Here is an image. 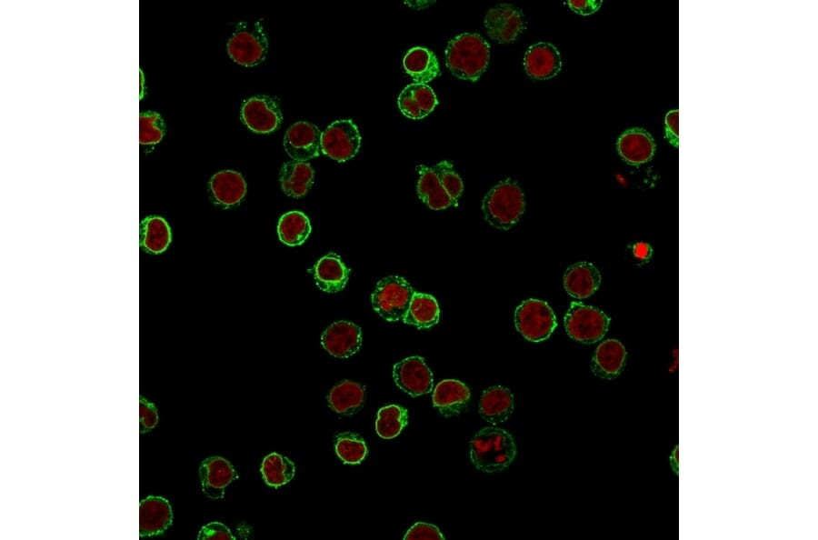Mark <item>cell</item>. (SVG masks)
Wrapping results in <instances>:
<instances>
[{
    "instance_id": "6da1fadb",
    "label": "cell",
    "mask_w": 818,
    "mask_h": 540,
    "mask_svg": "<svg viewBox=\"0 0 818 540\" xmlns=\"http://www.w3.org/2000/svg\"><path fill=\"white\" fill-rule=\"evenodd\" d=\"M516 445L513 435L497 426L479 430L470 440V459L474 467L493 474L506 469L516 456Z\"/></svg>"
},
{
    "instance_id": "7a4b0ae2",
    "label": "cell",
    "mask_w": 818,
    "mask_h": 540,
    "mask_svg": "<svg viewBox=\"0 0 818 540\" xmlns=\"http://www.w3.org/2000/svg\"><path fill=\"white\" fill-rule=\"evenodd\" d=\"M489 59V44L475 33L454 37L445 50L447 68L454 76L466 81L476 82L486 70Z\"/></svg>"
},
{
    "instance_id": "3957f363",
    "label": "cell",
    "mask_w": 818,
    "mask_h": 540,
    "mask_svg": "<svg viewBox=\"0 0 818 540\" xmlns=\"http://www.w3.org/2000/svg\"><path fill=\"white\" fill-rule=\"evenodd\" d=\"M524 209V195L517 182L511 179L495 185L482 202V211L486 222L501 230H508L514 225Z\"/></svg>"
},
{
    "instance_id": "277c9868",
    "label": "cell",
    "mask_w": 818,
    "mask_h": 540,
    "mask_svg": "<svg viewBox=\"0 0 818 540\" xmlns=\"http://www.w3.org/2000/svg\"><path fill=\"white\" fill-rule=\"evenodd\" d=\"M268 41L260 21L239 22L227 43L231 59L243 66H255L266 56Z\"/></svg>"
},
{
    "instance_id": "5b68a950",
    "label": "cell",
    "mask_w": 818,
    "mask_h": 540,
    "mask_svg": "<svg viewBox=\"0 0 818 540\" xmlns=\"http://www.w3.org/2000/svg\"><path fill=\"white\" fill-rule=\"evenodd\" d=\"M414 293L404 277L389 275L377 283L371 301L375 312L386 321H403Z\"/></svg>"
},
{
    "instance_id": "8992f818",
    "label": "cell",
    "mask_w": 818,
    "mask_h": 540,
    "mask_svg": "<svg viewBox=\"0 0 818 540\" xmlns=\"http://www.w3.org/2000/svg\"><path fill=\"white\" fill-rule=\"evenodd\" d=\"M564 323L572 339L583 344H594L605 335L610 318L599 308L574 301L566 311Z\"/></svg>"
},
{
    "instance_id": "52a82bcc",
    "label": "cell",
    "mask_w": 818,
    "mask_h": 540,
    "mask_svg": "<svg viewBox=\"0 0 818 540\" xmlns=\"http://www.w3.org/2000/svg\"><path fill=\"white\" fill-rule=\"evenodd\" d=\"M516 330L528 341L540 343L546 340L557 326L556 316L551 306L543 300L529 298L515 309Z\"/></svg>"
},
{
    "instance_id": "ba28073f",
    "label": "cell",
    "mask_w": 818,
    "mask_h": 540,
    "mask_svg": "<svg viewBox=\"0 0 818 540\" xmlns=\"http://www.w3.org/2000/svg\"><path fill=\"white\" fill-rule=\"evenodd\" d=\"M360 145V133L350 119L337 120L322 133V153L337 162L353 158L358 153Z\"/></svg>"
},
{
    "instance_id": "9c48e42d",
    "label": "cell",
    "mask_w": 818,
    "mask_h": 540,
    "mask_svg": "<svg viewBox=\"0 0 818 540\" xmlns=\"http://www.w3.org/2000/svg\"><path fill=\"white\" fill-rule=\"evenodd\" d=\"M489 37L499 44L515 41L526 27L523 11L511 4H499L489 9L484 17Z\"/></svg>"
},
{
    "instance_id": "30bf717a",
    "label": "cell",
    "mask_w": 818,
    "mask_h": 540,
    "mask_svg": "<svg viewBox=\"0 0 818 540\" xmlns=\"http://www.w3.org/2000/svg\"><path fill=\"white\" fill-rule=\"evenodd\" d=\"M395 385L413 397L429 394L434 387L433 374L423 357L409 356L393 367Z\"/></svg>"
},
{
    "instance_id": "8fae6325",
    "label": "cell",
    "mask_w": 818,
    "mask_h": 540,
    "mask_svg": "<svg viewBox=\"0 0 818 540\" xmlns=\"http://www.w3.org/2000/svg\"><path fill=\"white\" fill-rule=\"evenodd\" d=\"M240 116L245 126L257 134L274 131L283 118L278 102L268 95H255L245 100Z\"/></svg>"
},
{
    "instance_id": "7c38bea8",
    "label": "cell",
    "mask_w": 818,
    "mask_h": 540,
    "mask_svg": "<svg viewBox=\"0 0 818 540\" xmlns=\"http://www.w3.org/2000/svg\"><path fill=\"white\" fill-rule=\"evenodd\" d=\"M322 133L319 128L305 121L291 125L284 138V147L294 161L307 162L319 155Z\"/></svg>"
},
{
    "instance_id": "4fadbf2b",
    "label": "cell",
    "mask_w": 818,
    "mask_h": 540,
    "mask_svg": "<svg viewBox=\"0 0 818 540\" xmlns=\"http://www.w3.org/2000/svg\"><path fill=\"white\" fill-rule=\"evenodd\" d=\"M321 345L334 357L348 358L362 345L361 328L350 321H336L322 334Z\"/></svg>"
},
{
    "instance_id": "5bb4252c",
    "label": "cell",
    "mask_w": 818,
    "mask_h": 540,
    "mask_svg": "<svg viewBox=\"0 0 818 540\" xmlns=\"http://www.w3.org/2000/svg\"><path fill=\"white\" fill-rule=\"evenodd\" d=\"M526 74L535 80L554 77L562 68L558 49L551 43L540 42L531 45L524 56Z\"/></svg>"
},
{
    "instance_id": "9a60e30c",
    "label": "cell",
    "mask_w": 818,
    "mask_h": 540,
    "mask_svg": "<svg viewBox=\"0 0 818 540\" xmlns=\"http://www.w3.org/2000/svg\"><path fill=\"white\" fill-rule=\"evenodd\" d=\"M202 490L211 499L224 497V488L237 475L229 461L221 456L204 459L199 467Z\"/></svg>"
},
{
    "instance_id": "2e32d148",
    "label": "cell",
    "mask_w": 818,
    "mask_h": 540,
    "mask_svg": "<svg viewBox=\"0 0 818 540\" xmlns=\"http://www.w3.org/2000/svg\"><path fill=\"white\" fill-rule=\"evenodd\" d=\"M173 521L171 505L162 496L149 495L139 505V535L141 537L163 534Z\"/></svg>"
},
{
    "instance_id": "e0dca14e",
    "label": "cell",
    "mask_w": 818,
    "mask_h": 540,
    "mask_svg": "<svg viewBox=\"0 0 818 540\" xmlns=\"http://www.w3.org/2000/svg\"><path fill=\"white\" fill-rule=\"evenodd\" d=\"M211 201L223 208L238 205L246 193V184L242 175L233 170H222L208 182Z\"/></svg>"
},
{
    "instance_id": "ac0fdd59",
    "label": "cell",
    "mask_w": 818,
    "mask_h": 540,
    "mask_svg": "<svg viewBox=\"0 0 818 540\" xmlns=\"http://www.w3.org/2000/svg\"><path fill=\"white\" fill-rule=\"evenodd\" d=\"M470 399V389L457 379L441 381L433 392V405L445 417L464 413L468 407Z\"/></svg>"
},
{
    "instance_id": "d6986e66",
    "label": "cell",
    "mask_w": 818,
    "mask_h": 540,
    "mask_svg": "<svg viewBox=\"0 0 818 540\" xmlns=\"http://www.w3.org/2000/svg\"><path fill=\"white\" fill-rule=\"evenodd\" d=\"M617 152L629 165H639L650 161L655 152V143L644 129L634 127L624 131L617 140Z\"/></svg>"
},
{
    "instance_id": "ffe728a7",
    "label": "cell",
    "mask_w": 818,
    "mask_h": 540,
    "mask_svg": "<svg viewBox=\"0 0 818 540\" xmlns=\"http://www.w3.org/2000/svg\"><path fill=\"white\" fill-rule=\"evenodd\" d=\"M601 284L599 270L589 262H578L567 267L564 275L566 293L576 299L593 295Z\"/></svg>"
},
{
    "instance_id": "44dd1931",
    "label": "cell",
    "mask_w": 818,
    "mask_h": 540,
    "mask_svg": "<svg viewBox=\"0 0 818 540\" xmlns=\"http://www.w3.org/2000/svg\"><path fill=\"white\" fill-rule=\"evenodd\" d=\"M623 345L616 339H607L595 349L591 362L593 374L602 379H614L622 372L626 358Z\"/></svg>"
},
{
    "instance_id": "7402d4cb",
    "label": "cell",
    "mask_w": 818,
    "mask_h": 540,
    "mask_svg": "<svg viewBox=\"0 0 818 540\" xmlns=\"http://www.w3.org/2000/svg\"><path fill=\"white\" fill-rule=\"evenodd\" d=\"M514 407L511 390L502 385H493L481 395L479 414L484 421L495 425L505 422L513 414Z\"/></svg>"
},
{
    "instance_id": "603a6c76",
    "label": "cell",
    "mask_w": 818,
    "mask_h": 540,
    "mask_svg": "<svg viewBox=\"0 0 818 540\" xmlns=\"http://www.w3.org/2000/svg\"><path fill=\"white\" fill-rule=\"evenodd\" d=\"M434 90L424 84H411L401 92L398 106L402 114L411 119H422L437 105Z\"/></svg>"
},
{
    "instance_id": "cb8c5ba5",
    "label": "cell",
    "mask_w": 818,
    "mask_h": 540,
    "mask_svg": "<svg viewBox=\"0 0 818 540\" xmlns=\"http://www.w3.org/2000/svg\"><path fill=\"white\" fill-rule=\"evenodd\" d=\"M314 277L317 286L326 293H336L344 289L350 269L335 253L321 257L314 266Z\"/></svg>"
},
{
    "instance_id": "d4e9b609",
    "label": "cell",
    "mask_w": 818,
    "mask_h": 540,
    "mask_svg": "<svg viewBox=\"0 0 818 540\" xmlns=\"http://www.w3.org/2000/svg\"><path fill=\"white\" fill-rule=\"evenodd\" d=\"M365 387L360 383L344 380L336 384L327 395L329 407L337 414L353 415L364 404Z\"/></svg>"
},
{
    "instance_id": "484cf974",
    "label": "cell",
    "mask_w": 818,
    "mask_h": 540,
    "mask_svg": "<svg viewBox=\"0 0 818 540\" xmlns=\"http://www.w3.org/2000/svg\"><path fill=\"white\" fill-rule=\"evenodd\" d=\"M279 181L286 195L300 198L313 185L314 170L307 162H286L280 170Z\"/></svg>"
},
{
    "instance_id": "4316f807",
    "label": "cell",
    "mask_w": 818,
    "mask_h": 540,
    "mask_svg": "<svg viewBox=\"0 0 818 540\" xmlns=\"http://www.w3.org/2000/svg\"><path fill=\"white\" fill-rule=\"evenodd\" d=\"M419 179L416 186L419 198L431 209L442 210L457 205L441 185L432 167L418 165Z\"/></svg>"
},
{
    "instance_id": "83f0119b",
    "label": "cell",
    "mask_w": 818,
    "mask_h": 540,
    "mask_svg": "<svg viewBox=\"0 0 818 540\" xmlns=\"http://www.w3.org/2000/svg\"><path fill=\"white\" fill-rule=\"evenodd\" d=\"M403 65L405 72L418 84L426 85L440 75L436 56L425 47L410 49L404 57Z\"/></svg>"
},
{
    "instance_id": "f1b7e54d",
    "label": "cell",
    "mask_w": 818,
    "mask_h": 540,
    "mask_svg": "<svg viewBox=\"0 0 818 540\" xmlns=\"http://www.w3.org/2000/svg\"><path fill=\"white\" fill-rule=\"evenodd\" d=\"M171 242V230L160 216L150 215L140 225V245L147 253L158 255L165 251Z\"/></svg>"
},
{
    "instance_id": "f546056e",
    "label": "cell",
    "mask_w": 818,
    "mask_h": 540,
    "mask_svg": "<svg viewBox=\"0 0 818 540\" xmlns=\"http://www.w3.org/2000/svg\"><path fill=\"white\" fill-rule=\"evenodd\" d=\"M439 317L440 308L435 298L431 295L414 291L403 321L419 329H425L436 325Z\"/></svg>"
},
{
    "instance_id": "4dcf8cb0",
    "label": "cell",
    "mask_w": 818,
    "mask_h": 540,
    "mask_svg": "<svg viewBox=\"0 0 818 540\" xmlns=\"http://www.w3.org/2000/svg\"><path fill=\"white\" fill-rule=\"evenodd\" d=\"M311 233L309 218L300 211L284 214L277 225L280 241L289 246L302 245Z\"/></svg>"
},
{
    "instance_id": "1f68e13d",
    "label": "cell",
    "mask_w": 818,
    "mask_h": 540,
    "mask_svg": "<svg viewBox=\"0 0 818 540\" xmlns=\"http://www.w3.org/2000/svg\"><path fill=\"white\" fill-rule=\"evenodd\" d=\"M294 472V464L289 458L277 453L269 454L261 464V474L264 481L266 485L274 488H278L291 481Z\"/></svg>"
},
{
    "instance_id": "d6a6232c",
    "label": "cell",
    "mask_w": 818,
    "mask_h": 540,
    "mask_svg": "<svg viewBox=\"0 0 818 540\" xmlns=\"http://www.w3.org/2000/svg\"><path fill=\"white\" fill-rule=\"evenodd\" d=\"M408 423L407 410L398 405L383 406L377 412L375 431L384 439L396 437Z\"/></svg>"
},
{
    "instance_id": "836d02e7",
    "label": "cell",
    "mask_w": 818,
    "mask_h": 540,
    "mask_svg": "<svg viewBox=\"0 0 818 540\" xmlns=\"http://www.w3.org/2000/svg\"><path fill=\"white\" fill-rule=\"evenodd\" d=\"M334 451L344 464L358 465L367 455L368 449L359 434L347 431L335 435Z\"/></svg>"
},
{
    "instance_id": "e575fe53",
    "label": "cell",
    "mask_w": 818,
    "mask_h": 540,
    "mask_svg": "<svg viewBox=\"0 0 818 540\" xmlns=\"http://www.w3.org/2000/svg\"><path fill=\"white\" fill-rule=\"evenodd\" d=\"M165 134V122L160 114L145 111L139 115V142L141 145H155Z\"/></svg>"
},
{
    "instance_id": "d590c367",
    "label": "cell",
    "mask_w": 818,
    "mask_h": 540,
    "mask_svg": "<svg viewBox=\"0 0 818 540\" xmlns=\"http://www.w3.org/2000/svg\"><path fill=\"white\" fill-rule=\"evenodd\" d=\"M432 168L436 174L444 189L457 205V200L464 190V184L460 175L454 170L453 164L444 160L434 165Z\"/></svg>"
},
{
    "instance_id": "8d00e7d4",
    "label": "cell",
    "mask_w": 818,
    "mask_h": 540,
    "mask_svg": "<svg viewBox=\"0 0 818 540\" xmlns=\"http://www.w3.org/2000/svg\"><path fill=\"white\" fill-rule=\"evenodd\" d=\"M404 540H444V536L437 526L432 524L417 522L409 528Z\"/></svg>"
},
{
    "instance_id": "74e56055",
    "label": "cell",
    "mask_w": 818,
    "mask_h": 540,
    "mask_svg": "<svg viewBox=\"0 0 818 540\" xmlns=\"http://www.w3.org/2000/svg\"><path fill=\"white\" fill-rule=\"evenodd\" d=\"M140 433L151 431L158 422L157 409L154 404L143 396L139 399Z\"/></svg>"
},
{
    "instance_id": "f35d334b",
    "label": "cell",
    "mask_w": 818,
    "mask_h": 540,
    "mask_svg": "<svg viewBox=\"0 0 818 540\" xmlns=\"http://www.w3.org/2000/svg\"><path fill=\"white\" fill-rule=\"evenodd\" d=\"M199 540L235 539L229 528L219 522H211L204 525L197 535Z\"/></svg>"
},
{
    "instance_id": "ab89813d",
    "label": "cell",
    "mask_w": 818,
    "mask_h": 540,
    "mask_svg": "<svg viewBox=\"0 0 818 540\" xmlns=\"http://www.w3.org/2000/svg\"><path fill=\"white\" fill-rule=\"evenodd\" d=\"M602 0H569L567 5L575 13L581 15H590L595 13L601 6Z\"/></svg>"
},
{
    "instance_id": "60d3db41",
    "label": "cell",
    "mask_w": 818,
    "mask_h": 540,
    "mask_svg": "<svg viewBox=\"0 0 818 540\" xmlns=\"http://www.w3.org/2000/svg\"><path fill=\"white\" fill-rule=\"evenodd\" d=\"M665 130L669 141L677 145L678 143V111L673 110L665 116Z\"/></svg>"
}]
</instances>
